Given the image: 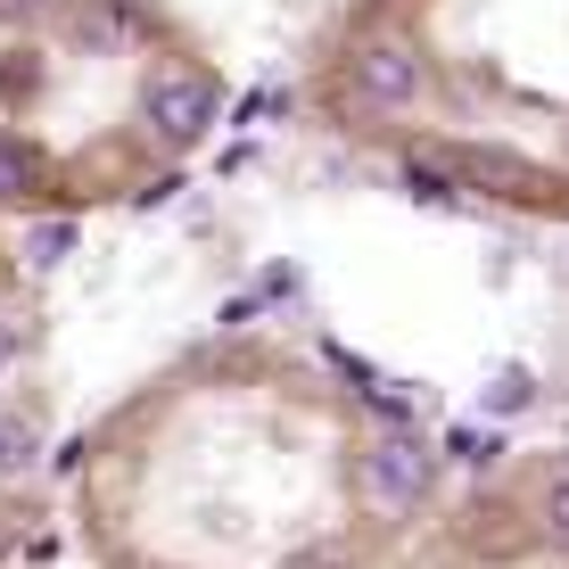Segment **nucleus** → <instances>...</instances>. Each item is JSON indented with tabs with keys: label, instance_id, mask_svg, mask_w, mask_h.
<instances>
[{
	"label": "nucleus",
	"instance_id": "f257e3e1",
	"mask_svg": "<svg viewBox=\"0 0 569 569\" xmlns=\"http://www.w3.org/2000/svg\"><path fill=\"white\" fill-rule=\"evenodd\" d=\"M429 479H438V462H429V446L413 429H388L380 446H363L356 455V496L371 520H405L429 503Z\"/></svg>",
	"mask_w": 569,
	"mask_h": 569
},
{
	"label": "nucleus",
	"instance_id": "f03ea898",
	"mask_svg": "<svg viewBox=\"0 0 569 569\" xmlns=\"http://www.w3.org/2000/svg\"><path fill=\"white\" fill-rule=\"evenodd\" d=\"M214 116H223L214 74H157L149 100H141V124H149L166 149H199L207 132H214Z\"/></svg>",
	"mask_w": 569,
	"mask_h": 569
},
{
	"label": "nucleus",
	"instance_id": "7ed1b4c3",
	"mask_svg": "<svg viewBox=\"0 0 569 569\" xmlns=\"http://www.w3.org/2000/svg\"><path fill=\"white\" fill-rule=\"evenodd\" d=\"M356 91L371 108H413L421 100V50L405 33H371L356 50Z\"/></svg>",
	"mask_w": 569,
	"mask_h": 569
},
{
	"label": "nucleus",
	"instance_id": "20e7f679",
	"mask_svg": "<svg viewBox=\"0 0 569 569\" xmlns=\"http://www.w3.org/2000/svg\"><path fill=\"white\" fill-rule=\"evenodd\" d=\"M455 173L487 182L496 199H520V190H537V166H520V157H503V149H455Z\"/></svg>",
	"mask_w": 569,
	"mask_h": 569
},
{
	"label": "nucleus",
	"instance_id": "39448f33",
	"mask_svg": "<svg viewBox=\"0 0 569 569\" xmlns=\"http://www.w3.org/2000/svg\"><path fill=\"white\" fill-rule=\"evenodd\" d=\"M33 190H42V149L0 132V199H33Z\"/></svg>",
	"mask_w": 569,
	"mask_h": 569
},
{
	"label": "nucleus",
	"instance_id": "423d86ee",
	"mask_svg": "<svg viewBox=\"0 0 569 569\" xmlns=\"http://www.w3.org/2000/svg\"><path fill=\"white\" fill-rule=\"evenodd\" d=\"M33 462H42V429H33V413L0 405V470H33Z\"/></svg>",
	"mask_w": 569,
	"mask_h": 569
},
{
	"label": "nucleus",
	"instance_id": "0eeeda50",
	"mask_svg": "<svg viewBox=\"0 0 569 569\" xmlns=\"http://www.w3.org/2000/svg\"><path fill=\"white\" fill-rule=\"evenodd\" d=\"M537 405V371L528 363H503L496 380H487V413H528Z\"/></svg>",
	"mask_w": 569,
	"mask_h": 569
},
{
	"label": "nucleus",
	"instance_id": "6e6552de",
	"mask_svg": "<svg viewBox=\"0 0 569 569\" xmlns=\"http://www.w3.org/2000/svg\"><path fill=\"white\" fill-rule=\"evenodd\" d=\"M67 257H74V223H33L26 264H33V272H50V264H67Z\"/></svg>",
	"mask_w": 569,
	"mask_h": 569
},
{
	"label": "nucleus",
	"instance_id": "1a4fd4ad",
	"mask_svg": "<svg viewBox=\"0 0 569 569\" xmlns=\"http://www.w3.org/2000/svg\"><path fill=\"white\" fill-rule=\"evenodd\" d=\"M545 537L569 545V479H553V496H545Z\"/></svg>",
	"mask_w": 569,
	"mask_h": 569
},
{
	"label": "nucleus",
	"instance_id": "9d476101",
	"mask_svg": "<svg viewBox=\"0 0 569 569\" xmlns=\"http://www.w3.org/2000/svg\"><path fill=\"white\" fill-rule=\"evenodd\" d=\"M446 455H455V462H487L496 438H479V429H446Z\"/></svg>",
	"mask_w": 569,
	"mask_h": 569
},
{
	"label": "nucleus",
	"instance_id": "9b49d317",
	"mask_svg": "<svg viewBox=\"0 0 569 569\" xmlns=\"http://www.w3.org/2000/svg\"><path fill=\"white\" fill-rule=\"evenodd\" d=\"M405 182H413V199H429V207L455 199V182H446V173H429V166H405Z\"/></svg>",
	"mask_w": 569,
	"mask_h": 569
},
{
	"label": "nucleus",
	"instance_id": "f8f14e48",
	"mask_svg": "<svg viewBox=\"0 0 569 569\" xmlns=\"http://www.w3.org/2000/svg\"><path fill=\"white\" fill-rule=\"evenodd\" d=\"M42 9H58V0H0V26H33Z\"/></svg>",
	"mask_w": 569,
	"mask_h": 569
},
{
	"label": "nucleus",
	"instance_id": "ddd939ff",
	"mask_svg": "<svg viewBox=\"0 0 569 569\" xmlns=\"http://www.w3.org/2000/svg\"><path fill=\"white\" fill-rule=\"evenodd\" d=\"M0 356H17V330H0Z\"/></svg>",
	"mask_w": 569,
	"mask_h": 569
}]
</instances>
